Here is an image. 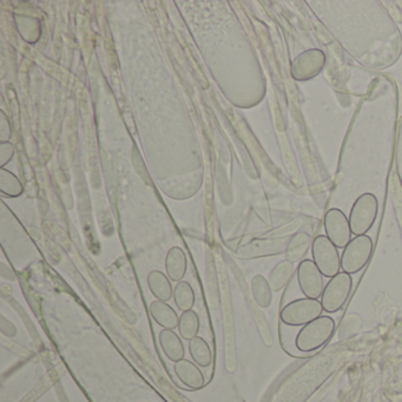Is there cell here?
<instances>
[{"label":"cell","mask_w":402,"mask_h":402,"mask_svg":"<svg viewBox=\"0 0 402 402\" xmlns=\"http://www.w3.org/2000/svg\"><path fill=\"white\" fill-rule=\"evenodd\" d=\"M335 330V321L330 317H320L300 329L296 346L301 353L315 351L329 341Z\"/></svg>","instance_id":"1"},{"label":"cell","mask_w":402,"mask_h":402,"mask_svg":"<svg viewBox=\"0 0 402 402\" xmlns=\"http://www.w3.org/2000/svg\"><path fill=\"white\" fill-rule=\"evenodd\" d=\"M322 305L319 300L296 299L287 303L280 313V320L287 326L303 327L322 317Z\"/></svg>","instance_id":"2"},{"label":"cell","mask_w":402,"mask_h":402,"mask_svg":"<svg viewBox=\"0 0 402 402\" xmlns=\"http://www.w3.org/2000/svg\"><path fill=\"white\" fill-rule=\"evenodd\" d=\"M378 210L379 202L375 195L371 193L360 195L351 206L348 218L351 234H354L355 236L366 235L376 220Z\"/></svg>","instance_id":"3"},{"label":"cell","mask_w":402,"mask_h":402,"mask_svg":"<svg viewBox=\"0 0 402 402\" xmlns=\"http://www.w3.org/2000/svg\"><path fill=\"white\" fill-rule=\"evenodd\" d=\"M373 241L368 235L355 236L346 245L341 255V269L349 275L361 272L371 260Z\"/></svg>","instance_id":"4"},{"label":"cell","mask_w":402,"mask_h":402,"mask_svg":"<svg viewBox=\"0 0 402 402\" xmlns=\"http://www.w3.org/2000/svg\"><path fill=\"white\" fill-rule=\"evenodd\" d=\"M353 280L347 273H339L327 283L321 296L323 312L337 313L344 306L351 292Z\"/></svg>","instance_id":"5"},{"label":"cell","mask_w":402,"mask_h":402,"mask_svg":"<svg viewBox=\"0 0 402 402\" xmlns=\"http://www.w3.org/2000/svg\"><path fill=\"white\" fill-rule=\"evenodd\" d=\"M313 261L323 276L332 279L340 273L341 258L337 248L326 235L314 238L312 243Z\"/></svg>","instance_id":"6"},{"label":"cell","mask_w":402,"mask_h":402,"mask_svg":"<svg viewBox=\"0 0 402 402\" xmlns=\"http://www.w3.org/2000/svg\"><path fill=\"white\" fill-rule=\"evenodd\" d=\"M326 64V55L321 50L310 48L297 55L292 63V76L295 80L305 82L317 77Z\"/></svg>","instance_id":"7"},{"label":"cell","mask_w":402,"mask_h":402,"mask_svg":"<svg viewBox=\"0 0 402 402\" xmlns=\"http://www.w3.org/2000/svg\"><path fill=\"white\" fill-rule=\"evenodd\" d=\"M324 231L327 238L333 242L334 245L339 249H344L351 240V226L349 220L340 209L333 208L326 213L324 221Z\"/></svg>","instance_id":"8"},{"label":"cell","mask_w":402,"mask_h":402,"mask_svg":"<svg viewBox=\"0 0 402 402\" xmlns=\"http://www.w3.org/2000/svg\"><path fill=\"white\" fill-rule=\"evenodd\" d=\"M297 283L307 299L319 300L322 296L324 283L322 273L313 260H303L297 267Z\"/></svg>","instance_id":"9"},{"label":"cell","mask_w":402,"mask_h":402,"mask_svg":"<svg viewBox=\"0 0 402 402\" xmlns=\"http://www.w3.org/2000/svg\"><path fill=\"white\" fill-rule=\"evenodd\" d=\"M174 371L179 381L191 391H199L206 385L204 375L195 362L183 359L175 362Z\"/></svg>","instance_id":"10"},{"label":"cell","mask_w":402,"mask_h":402,"mask_svg":"<svg viewBox=\"0 0 402 402\" xmlns=\"http://www.w3.org/2000/svg\"><path fill=\"white\" fill-rule=\"evenodd\" d=\"M159 344L165 356L172 362H179L184 359V344L179 334L172 329H163L159 335Z\"/></svg>","instance_id":"11"},{"label":"cell","mask_w":402,"mask_h":402,"mask_svg":"<svg viewBox=\"0 0 402 402\" xmlns=\"http://www.w3.org/2000/svg\"><path fill=\"white\" fill-rule=\"evenodd\" d=\"M149 313L159 326L164 329L179 328V317L170 305L163 301H152L149 305Z\"/></svg>","instance_id":"12"},{"label":"cell","mask_w":402,"mask_h":402,"mask_svg":"<svg viewBox=\"0 0 402 402\" xmlns=\"http://www.w3.org/2000/svg\"><path fill=\"white\" fill-rule=\"evenodd\" d=\"M312 238L306 233H296L292 235L289 240L287 247H285V258L287 261L296 263L302 262L306 256L307 251L312 247Z\"/></svg>","instance_id":"13"},{"label":"cell","mask_w":402,"mask_h":402,"mask_svg":"<svg viewBox=\"0 0 402 402\" xmlns=\"http://www.w3.org/2000/svg\"><path fill=\"white\" fill-rule=\"evenodd\" d=\"M148 285L152 295L163 302H168L174 297V289L170 280L161 272H152L148 276Z\"/></svg>","instance_id":"14"},{"label":"cell","mask_w":402,"mask_h":402,"mask_svg":"<svg viewBox=\"0 0 402 402\" xmlns=\"http://www.w3.org/2000/svg\"><path fill=\"white\" fill-rule=\"evenodd\" d=\"M295 272V267L292 262L282 261L275 268L273 269L269 276V285L272 288L273 292H280L288 285L289 281L292 280V275Z\"/></svg>","instance_id":"15"},{"label":"cell","mask_w":402,"mask_h":402,"mask_svg":"<svg viewBox=\"0 0 402 402\" xmlns=\"http://www.w3.org/2000/svg\"><path fill=\"white\" fill-rule=\"evenodd\" d=\"M189 353L193 361L199 367H209L213 362V353L203 337H194L193 340L189 341Z\"/></svg>","instance_id":"16"},{"label":"cell","mask_w":402,"mask_h":402,"mask_svg":"<svg viewBox=\"0 0 402 402\" xmlns=\"http://www.w3.org/2000/svg\"><path fill=\"white\" fill-rule=\"evenodd\" d=\"M251 292L255 302L261 308H268L273 302V290L268 280L262 275L254 276L251 280Z\"/></svg>","instance_id":"17"},{"label":"cell","mask_w":402,"mask_h":402,"mask_svg":"<svg viewBox=\"0 0 402 402\" xmlns=\"http://www.w3.org/2000/svg\"><path fill=\"white\" fill-rule=\"evenodd\" d=\"M186 262L183 251L179 248L172 249L166 258V273L172 281L179 282L186 274Z\"/></svg>","instance_id":"18"},{"label":"cell","mask_w":402,"mask_h":402,"mask_svg":"<svg viewBox=\"0 0 402 402\" xmlns=\"http://www.w3.org/2000/svg\"><path fill=\"white\" fill-rule=\"evenodd\" d=\"M174 301L181 312L193 310L195 305V292L193 287L186 281H179L174 288Z\"/></svg>","instance_id":"19"},{"label":"cell","mask_w":402,"mask_h":402,"mask_svg":"<svg viewBox=\"0 0 402 402\" xmlns=\"http://www.w3.org/2000/svg\"><path fill=\"white\" fill-rule=\"evenodd\" d=\"M200 330V319L193 310L183 312L179 317V333L184 340H193Z\"/></svg>","instance_id":"20"},{"label":"cell","mask_w":402,"mask_h":402,"mask_svg":"<svg viewBox=\"0 0 402 402\" xmlns=\"http://www.w3.org/2000/svg\"><path fill=\"white\" fill-rule=\"evenodd\" d=\"M297 327L287 326L285 323L280 324V335H281L282 347L285 348V351L289 354H299V348L296 346V337L300 330H296Z\"/></svg>","instance_id":"21"},{"label":"cell","mask_w":402,"mask_h":402,"mask_svg":"<svg viewBox=\"0 0 402 402\" xmlns=\"http://www.w3.org/2000/svg\"><path fill=\"white\" fill-rule=\"evenodd\" d=\"M361 328V319L358 315H349L342 321L340 330H339V337L340 339H348V337H354L355 334H358L359 330Z\"/></svg>","instance_id":"22"}]
</instances>
